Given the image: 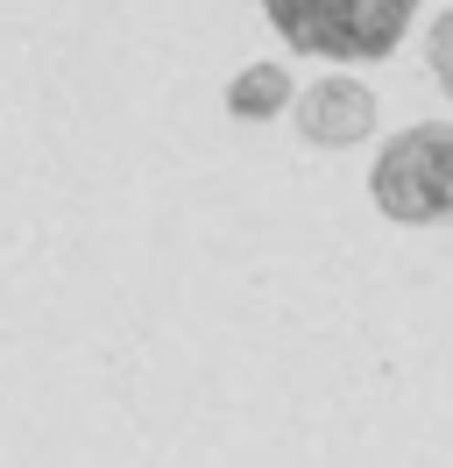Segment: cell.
<instances>
[{"mask_svg":"<svg viewBox=\"0 0 453 468\" xmlns=\"http://www.w3.org/2000/svg\"><path fill=\"white\" fill-rule=\"evenodd\" d=\"M269 29L305 50V58H340V64H375L418 22V0H262Z\"/></svg>","mask_w":453,"mask_h":468,"instance_id":"1","label":"cell"},{"mask_svg":"<svg viewBox=\"0 0 453 468\" xmlns=\"http://www.w3.org/2000/svg\"><path fill=\"white\" fill-rule=\"evenodd\" d=\"M368 199L396 228H447L453 220V121H411L368 164Z\"/></svg>","mask_w":453,"mask_h":468,"instance_id":"2","label":"cell"},{"mask_svg":"<svg viewBox=\"0 0 453 468\" xmlns=\"http://www.w3.org/2000/svg\"><path fill=\"white\" fill-rule=\"evenodd\" d=\"M290 121H298V135H305L311 149H354V143L375 135L383 100H375V86L354 79V71H326V79H311V86L298 92Z\"/></svg>","mask_w":453,"mask_h":468,"instance_id":"3","label":"cell"},{"mask_svg":"<svg viewBox=\"0 0 453 468\" xmlns=\"http://www.w3.org/2000/svg\"><path fill=\"white\" fill-rule=\"evenodd\" d=\"M283 107H298V86H290V71H283L277 58L241 64V71L226 79V114L234 121H269V114H283Z\"/></svg>","mask_w":453,"mask_h":468,"instance_id":"4","label":"cell"},{"mask_svg":"<svg viewBox=\"0 0 453 468\" xmlns=\"http://www.w3.org/2000/svg\"><path fill=\"white\" fill-rule=\"evenodd\" d=\"M425 64H432L439 92L453 100V7H439V15L425 22Z\"/></svg>","mask_w":453,"mask_h":468,"instance_id":"5","label":"cell"}]
</instances>
